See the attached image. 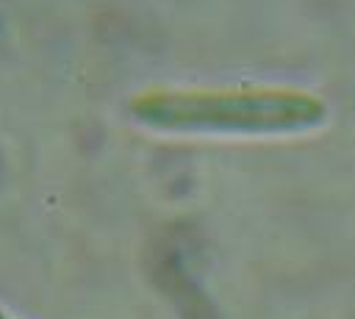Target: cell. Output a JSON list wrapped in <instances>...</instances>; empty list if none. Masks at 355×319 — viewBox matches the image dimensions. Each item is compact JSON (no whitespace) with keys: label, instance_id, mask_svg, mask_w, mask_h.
Segmentation results:
<instances>
[{"label":"cell","instance_id":"obj_1","mask_svg":"<svg viewBox=\"0 0 355 319\" xmlns=\"http://www.w3.org/2000/svg\"><path fill=\"white\" fill-rule=\"evenodd\" d=\"M0 319H8V316H6V313H3V311H0Z\"/></svg>","mask_w":355,"mask_h":319}]
</instances>
